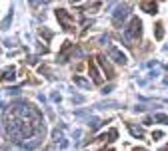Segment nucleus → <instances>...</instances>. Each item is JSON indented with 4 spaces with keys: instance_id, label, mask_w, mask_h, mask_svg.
<instances>
[{
    "instance_id": "obj_1",
    "label": "nucleus",
    "mask_w": 168,
    "mask_h": 151,
    "mask_svg": "<svg viewBox=\"0 0 168 151\" xmlns=\"http://www.w3.org/2000/svg\"><path fill=\"white\" fill-rule=\"evenodd\" d=\"M108 54H110V56L114 58V62H118V64H124V62H126V56L120 52V50H116L114 46H112V48H108Z\"/></svg>"
},
{
    "instance_id": "obj_4",
    "label": "nucleus",
    "mask_w": 168,
    "mask_h": 151,
    "mask_svg": "<svg viewBox=\"0 0 168 151\" xmlns=\"http://www.w3.org/2000/svg\"><path fill=\"white\" fill-rule=\"evenodd\" d=\"M2 78H4V80H12V78H14V70H12V68H10V70H4V76H2Z\"/></svg>"
},
{
    "instance_id": "obj_3",
    "label": "nucleus",
    "mask_w": 168,
    "mask_h": 151,
    "mask_svg": "<svg viewBox=\"0 0 168 151\" xmlns=\"http://www.w3.org/2000/svg\"><path fill=\"white\" fill-rule=\"evenodd\" d=\"M74 82H76L78 86H82V88H90V82H86V80L78 78V76H74Z\"/></svg>"
},
{
    "instance_id": "obj_2",
    "label": "nucleus",
    "mask_w": 168,
    "mask_h": 151,
    "mask_svg": "<svg viewBox=\"0 0 168 151\" xmlns=\"http://www.w3.org/2000/svg\"><path fill=\"white\" fill-rule=\"evenodd\" d=\"M90 76H92V80L96 84H100V76H98V70L94 68V64H90Z\"/></svg>"
}]
</instances>
